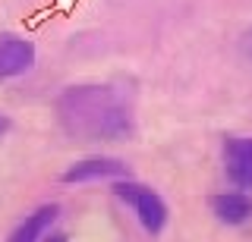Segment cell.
<instances>
[{
    "label": "cell",
    "instance_id": "ba28073f",
    "mask_svg": "<svg viewBox=\"0 0 252 242\" xmlns=\"http://www.w3.org/2000/svg\"><path fill=\"white\" fill-rule=\"evenodd\" d=\"M41 242H66V233H47Z\"/></svg>",
    "mask_w": 252,
    "mask_h": 242
},
{
    "label": "cell",
    "instance_id": "30bf717a",
    "mask_svg": "<svg viewBox=\"0 0 252 242\" xmlns=\"http://www.w3.org/2000/svg\"><path fill=\"white\" fill-rule=\"evenodd\" d=\"M10 129V120H6V116H0V132H6Z\"/></svg>",
    "mask_w": 252,
    "mask_h": 242
},
{
    "label": "cell",
    "instance_id": "7a4b0ae2",
    "mask_svg": "<svg viewBox=\"0 0 252 242\" xmlns=\"http://www.w3.org/2000/svg\"><path fill=\"white\" fill-rule=\"evenodd\" d=\"M110 192H114L123 205H129L136 211L142 230H145L148 236H158V233L167 226V217H170L167 201H164L155 189H148V186H142V183H132V179L126 176V179H117Z\"/></svg>",
    "mask_w": 252,
    "mask_h": 242
},
{
    "label": "cell",
    "instance_id": "6da1fadb",
    "mask_svg": "<svg viewBox=\"0 0 252 242\" xmlns=\"http://www.w3.org/2000/svg\"><path fill=\"white\" fill-rule=\"evenodd\" d=\"M54 113L66 135L79 142H120L132 135V113L107 85H69L54 101Z\"/></svg>",
    "mask_w": 252,
    "mask_h": 242
},
{
    "label": "cell",
    "instance_id": "277c9868",
    "mask_svg": "<svg viewBox=\"0 0 252 242\" xmlns=\"http://www.w3.org/2000/svg\"><path fill=\"white\" fill-rule=\"evenodd\" d=\"M35 44L19 35H0V79H16L35 66Z\"/></svg>",
    "mask_w": 252,
    "mask_h": 242
},
{
    "label": "cell",
    "instance_id": "3957f363",
    "mask_svg": "<svg viewBox=\"0 0 252 242\" xmlns=\"http://www.w3.org/2000/svg\"><path fill=\"white\" fill-rule=\"evenodd\" d=\"M224 173L236 189H252V135L224 138Z\"/></svg>",
    "mask_w": 252,
    "mask_h": 242
},
{
    "label": "cell",
    "instance_id": "9c48e42d",
    "mask_svg": "<svg viewBox=\"0 0 252 242\" xmlns=\"http://www.w3.org/2000/svg\"><path fill=\"white\" fill-rule=\"evenodd\" d=\"M243 51H246L249 57H252V28H249L246 35H243Z\"/></svg>",
    "mask_w": 252,
    "mask_h": 242
},
{
    "label": "cell",
    "instance_id": "52a82bcc",
    "mask_svg": "<svg viewBox=\"0 0 252 242\" xmlns=\"http://www.w3.org/2000/svg\"><path fill=\"white\" fill-rule=\"evenodd\" d=\"M57 214H60V205H54V201H51V205L35 208L32 214L22 217V223L10 233V239H6V242H41L47 233H51Z\"/></svg>",
    "mask_w": 252,
    "mask_h": 242
},
{
    "label": "cell",
    "instance_id": "8992f818",
    "mask_svg": "<svg viewBox=\"0 0 252 242\" xmlns=\"http://www.w3.org/2000/svg\"><path fill=\"white\" fill-rule=\"evenodd\" d=\"M211 214L227 226H243L246 220H252V195L246 192H220L208 198Z\"/></svg>",
    "mask_w": 252,
    "mask_h": 242
},
{
    "label": "cell",
    "instance_id": "5b68a950",
    "mask_svg": "<svg viewBox=\"0 0 252 242\" xmlns=\"http://www.w3.org/2000/svg\"><path fill=\"white\" fill-rule=\"evenodd\" d=\"M129 176V167L117 158H85L69 163L60 173L63 183H94V179H123Z\"/></svg>",
    "mask_w": 252,
    "mask_h": 242
}]
</instances>
